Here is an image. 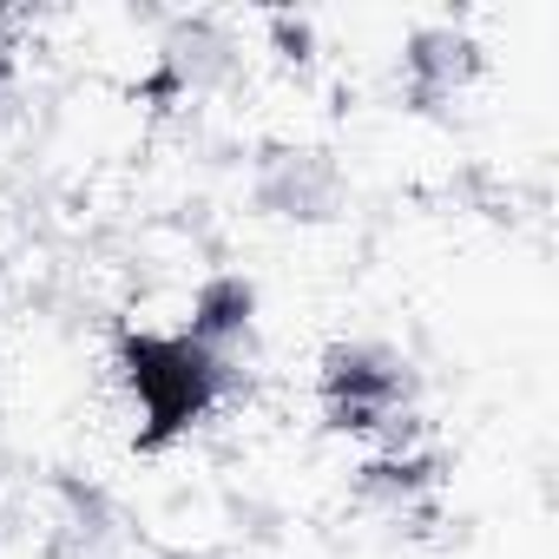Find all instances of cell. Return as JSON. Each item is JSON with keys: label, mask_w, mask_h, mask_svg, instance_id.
<instances>
[{"label": "cell", "mask_w": 559, "mask_h": 559, "mask_svg": "<svg viewBox=\"0 0 559 559\" xmlns=\"http://www.w3.org/2000/svg\"><path fill=\"white\" fill-rule=\"evenodd\" d=\"M126 526L132 520L119 513L112 493L67 480L60 487V507H53V526H47V559H126L132 552V533Z\"/></svg>", "instance_id": "obj_7"}, {"label": "cell", "mask_w": 559, "mask_h": 559, "mask_svg": "<svg viewBox=\"0 0 559 559\" xmlns=\"http://www.w3.org/2000/svg\"><path fill=\"white\" fill-rule=\"evenodd\" d=\"M250 211L270 224L323 230L349 211V171L317 139H270L250 158Z\"/></svg>", "instance_id": "obj_4"}, {"label": "cell", "mask_w": 559, "mask_h": 559, "mask_svg": "<svg viewBox=\"0 0 559 559\" xmlns=\"http://www.w3.org/2000/svg\"><path fill=\"white\" fill-rule=\"evenodd\" d=\"M257 310H263V297H257V276L250 270H204L178 330L198 336L204 349L243 356V343L257 336Z\"/></svg>", "instance_id": "obj_8"}, {"label": "cell", "mask_w": 559, "mask_h": 559, "mask_svg": "<svg viewBox=\"0 0 559 559\" xmlns=\"http://www.w3.org/2000/svg\"><path fill=\"white\" fill-rule=\"evenodd\" d=\"M317 408L336 435L382 448H421V376L382 336H343L317 356Z\"/></svg>", "instance_id": "obj_2"}, {"label": "cell", "mask_w": 559, "mask_h": 559, "mask_svg": "<svg viewBox=\"0 0 559 559\" xmlns=\"http://www.w3.org/2000/svg\"><path fill=\"white\" fill-rule=\"evenodd\" d=\"M263 40H270V53L284 60V67H310L317 60V21L310 14H270Z\"/></svg>", "instance_id": "obj_9"}, {"label": "cell", "mask_w": 559, "mask_h": 559, "mask_svg": "<svg viewBox=\"0 0 559 559\" xmlns=\"http://www.w3.org/2000/svg\"><path fill=\"white\" fill-rule=\"evenodd\" d=\"M250 73V40L243 27H230L224 14H165L152 34V73H145V99L152 106H204L224 99L237 80Z\"/></svg>", "instance_id": "obj_3"}, {"label": "cell", "mask_w": 559, "mask_h": 559, "mask_svg": "<svg viewBox=\"0 0 559 559\" xmlns=\"http://www.w3.org/2000/svg\"><path fill=\"white\" fill-rule=\"evenodd\" d=\"M435 487H441V461H435L428 441H421V448H382V454H369L362 474H356L362 513H376V520H389V526H421L428 507H435Z\"/></svg>", "instance_id": "obj_6"}, {"label": "cell", "mask_w": 559, "mask_h": 559, "mask_svg": "<svg viewBox=\"0 0 559 559\" xmlns=\"http://www.w3.org/2000/svg\"><path fill=\"white\" fill-rule=\"evenodd\" d=\"M480 73H487V47L454 14L415 21L395 47V86H402L408 112H448L454 99H467L480 86Z\"/></svg>", "instance_id": "obj_5"}, {"label": "cell", "mask_w": 559, "mask_h": 559, "mask_svg": "<svg viewBox=\"0 0 559 559\" xmlns=\"http://www.w3.org/2000/svg\"><path fill=\"white\" fill-rule=\"evenodd\" d=\"M112 376L132 402V441L145 454L178 448L191 428H204L237 389H250L243 356L204 349L185 330H119L112 343Z\"/></svg>", "instance_id": "obj_1"}]
</instances>
